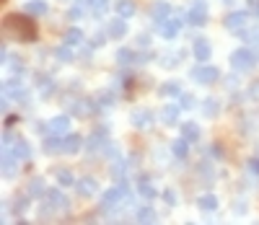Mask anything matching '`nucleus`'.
I'll list each match as a JSON object with an SVG mask.
<instances>
[{"mask_svg":"<svg viewBox=\"0 0 259 225\" xmlns=\"http://www.w3.org/2000/svg\"><path fill=\"white\" fill-rule=\"evenodd\" d=\"M3 176L5 179H13L16 176V155L13 153H3Z\"/></svg>","mask_w":259,"mask_h":225,"instance_id":"obj_16","label":"nucleus"},{"mask_svg":"<svg viewBox=\"0 0 259 225\" xmlns=\"http://www.w3.org/2000/svg\"><path fill=\"white\" fill-rule=\"evenodd\" d=\"M179 93H182L179 83H163L161 86V96H179Z\"/></svg>","mask_w":259,"mask_h":225,"instance_id":"obj_36","label":"nucleus"},{"mask_svg":"<svg viewBox=\"0 0 259 225\" xmlns=\"http://www.w3.org/2000/svg\"><path fill=\"white\" fill-rule=\"evenodd\" d=\"M212 155H218V158L223 155V148H220V145H212Z\"/></svg>","mask_w":259,"mask_h":225,"instance_id":"obj_51","label":"nucleus"},{"mask_svg":"<svg viewBox=\"0 0 259 225\" xmlns=\"http://www.w3.org/2000/svg\"><path fill=\"white\" fill-rule=\"evenodd\" d=\"M3 93H5L8 98L26 101V91L21 88V83H18V81H5V83H3Z\"/></svg>","mask_w":259,"mask_h":225,"instance_id":"obj_9","label":"nucleus"},{"mask_svg":"<svg viewBox=\"0 0 259 225\" xmlns=\"http://www.w3.org/2000/svg\"><path fill=\"white\" fill-rule=\"evenodd\" d=\"M70 111L75 117H88L91 114V109H88V101H75V104L70 106Z\"/></svg>","mask_w":259,"mask_h":225,"instance_id":"obj_32","label":"nucleus"},{"mask_svg":"<svg viewBox=\"0 0 259 225\" xmlns=\"http://www.w3.org/2000/svg\"><path fill=\"white\" fill-rule=\"evenodd\" d=\"M50 130H52V135H67V130H70V119L67 117H54L52 122H50Z\"/></svg>","mask_w":259,"mask_h":225,"instance_id":"obj_14","label":"nucleus"},{"mask_svg":"<svg viewBox=\"0 0 259 225\" xmlns=\"http://www.w3.org/2000/svg\"><path fill=\"white\" fill-rule=\"evenodd\" d=\"M231 65H233L236 73H246V70H252V67L257 65V57H254L252 49H236L231 54Z\"/></svg>","mask_w":259,"mask_h":225,"instance_id":"obj_2","label":"nucleus"},{"mask_svg":"<svg viewBox=\"0 0 259 225\" xmlns=\"http://www.w3.org/2000/svg\"><path fill=\"white\" fill-rule=\"evenodd\" d=\"M252 3H259V0H252Z\"/></svg>","mask_w":259,"mask_h":225,"instance_id":"obj_54","label":"nucleus"},{"mask_svg":"<svg viewBox=\"0 0 259 225\" xmlns=\"http://www.w3.org/2000/svg\"><path fill=\"white\" fill-rule=\"evenodd\" d=\"M111 176H114L117 181H122V179H125V163H122V161H117L114 166H111Z\"/></svg>","mask_w":259,"mask_h":225,"instance_id":"obj_42","label":"nucleus"},{"mask_svg":"<svg viewBox=\"0 0 259 225\" xmlns=\"http://www.w3.org/2000/svg\"><path fill=\"white\" fill-rule=\"evenodd\" d=\"M239 34H241V39H244V42L257 44V47H259V29H241Z\"/></svg>","mask_w":259,"mask_h":225,"instance_id":"obj_31","label":"nucleus"},{"mask_svg":"<svg viewBox=\"0 0 259 225\" xmlns=\"http://www.w3.org/2000/svg\"><path fill=\"white\" fill-rule=\"evenodd\" d=\"M44 192H47V189H44L42 179H31V181H29V197L37 199V197H44Z\"/></svg>","mask_w":259,"mask_h":225,"instance_id":"obj_24","label":"nucleus"},{"mask_svg":"<svg viewBox=\"0 0 259 225\" xmlns=\"http://www.w3.org/2000/svg\"><path fill=\"white\" fill-rule=\"evenodd\" d=\"M192 78L197 83H202V86H210V83H215L220 78V70H218V67H212V65H202V67H195Z\"/></svg>","mask_w":259,"mask_h":225,"instance_id":"obj_4","label":"nucleus"},{"mask_svg":"<svg viewBox=\"0 0 259 225\" xmlns=\"http://www.w3.org/2000/svg\"><path fill=\"white\" fill-rule=\"evenodd\" d=\"M148 42H151V37H148V34H140V37L135 39V44H138V47H143V49L148 47Z\"/></svg>","mask_w":259,"mask_h":225,"instance_id":"obj_45","label":"nucleus"},{"mask_svg":"<svg viewBox=\"0 0 259 225\" xmlns=\"http://www.w3.org/2000/svg\"><path fill=\"white\" fill-rule=\"evenodd\" d=\"M202 114H205V117H215L218 114V101L215 98H205V101H202Z\"/></svg>","mask_w":259,"mask_h":225,"instance_id":"obj_30","label":"nucleus"},{"mask_svg":"<svg viewBox=\"0 0 259 225\" xmlns=\"http://www.w3.org/2000/svg\"><path fill=\"white\" fill-rule=\"evenodd\" d=\"M135 218H138V223H155V220H158V215H155L153 207H140L138 212H135Z\"/></svg>","mask_w":259,"mask_h":225,"instance_id":"obj_21","label":"nucleus"},{"mask_svg":"<svg viewBox=\"0 0 259 225\" xmlns=\"http://www.w3.org/2000/svg\"><path fill=\"white\" fill-rule=\"evenodd\" d=\"M26 205H29V199H26V197H16V199H13L16 212H24V210H26Z\"/></svg>","mask_w":259,"mask_h":225,"instance_id":"obj_44","label":"nucleus"},{"mask_svg":"<svg viewBox=\"0 0 259 225\" xmlns=\"http://www.w3.org/2000/svg\"><path fill=\"white\" fill-rule=\"evenodd\" d=\"M249 171L252 174H259V158H252L249 161Z\"/></svg>","mask_w":259,"mask_h":225,"instance_id":"obj_49","label":"nucleus"},{"mask_svg":"<svg viewBox=\"0 0 259 225\" xmlns=\"http://www.w3.org/2000/svg\"><path fill=\"white\" fill-rule=\"evenodd\" d=\"M223 24H226L228 31H241L246 24H249V16H246L244 10H233V13L226 16V21H223Z\"/></svg>","mask_w":259,"mask_h":225,"instance_id":"obj_6","label":"nucleus"},{"mask_svg":"<svg viewBox=\"0 0 259 225\" xmlns=\"http://www.w3.org/2000/svg\"><path fill=\"white\" fill-rule=\"evenodd\" d=\"M179 109H182V106H163V109H161V119L166 122V125H176Z\"/></svg>","mask_w":259,"mask_h":225,"instance_id":"obj_20","label":"nucleus"},{"mask_svg":"<svg viewBox=\"0 0 259 225\" xmlns=\"http://www.w3.org/2000/svg\"><path fill=\"white\" fill-rule=\"evenodd\" d=\"M249 93H252L254 98H259V81H257V83H252V88H249Z\"/></svg>","mask_w":259,"mask_h":225,"instance_id":"obj_50","label":"nucleus"},{"mask_svg":"<svg viewBox=\"0 0 259 225\" xmlns=\"http://www.w3.org/2000/svg\"><path fill=\"white\" fill-rule=\"evenodd\" d=\"M26 10L31 16H44L47 13V3L44 0H31V3H26Z\"/></svg>","mask_w":259,"mask_h":225,"instance_id":"obj_27","label":"nucleus"},{"mask_svg":"<svg viewBox=\"0 0 259 225\" xmlns=\"http://www.w3.org/2000/svg\"><path fill=\"white\" fill-rule=\"evenodd\" d=\"M254 13H257V16H259V5H257V8H254Z\"/></svg>","mask_w":259,"mask_h":225,"instance_id":"obj_53","label":"nucleus"},{"mask_svg":"<svg viewBox=\"0 0 259 225\" xmlns=\"http://www.w3.org/2000/svg\"><path fill=\"white\" fill-rule=\"evenodd\" d=\"M163 199L168 202V205H176V194L171 192V189H166V192H163Z\"/></svg>","mask_w":259,"mask_h":225,"instance_id":"obj_46","label":"nucleus"},{"mask_svg":"<svg viewBox=\"0 0 259 225\" xmlns=\"http://www.w3.org/2000/svg\"><path fill=\"white\" fill-rule=\"evenodd\" d=\"M138 192H140V194H143L145 199H153V197H155V189H153L151 184H145V181H143V184L138 186Z\"/></svg>","mask_w":259,"mask_h":225,"instance_id":"obj_43","label":"nucleus"},{"mask_svg":"<svg viewBox=\"0 0 259 225\" xmlns=\"http://www.w3.org/2000/svg\"><path fill=\"white\" fill-rule=\"evenodd\" d=\"M101 44H104V34H96L91 39V47H101Z\"/></svg>","mask_w":259,"mask_h":225,"instance_id":"obj_47","label":"nucleus"},{"mask_svg":"<svg viewBox=\"0 0 259 225\" xmlns=\"http://www.w3.org/2000/svg\"><path fill=\"white\" fill-rule=\"evenodd\" d=\"M16 122H18V117H8V119H5V127H10V125H16Z\"/></svg>","mask_w":259,"mask_h":225,"instance_id":"obj_52","label":"nucleus"},{"mask_svg":"<svg viewBox=\"0 0 259 225\" xmlns=\"http://www.w3.org/2000/svg\"><path fill=\"white\" fill-rule=\"evenodd\" d=\"M210 54H212V49H210V42H205V39H197V42H195V57H197L200 62H205V60H210Z\"/></svg>","mask_w":259,"mask_h":225,"instance_id":"obj_15","label":"nucleus"},{"mask_svg":"<svg viewBox=\"0 0 259 225\" xmlns=\"http://www.w3.org/2000/svg\"><path fill=\"white\" fill-rule=\"evenodd\" d=\"M171 150H174V155H176V158H184V155L189 153V140H187V137H179V140H174Z\"/></svg>","mask_w":259,"mask_h":225,"instance_id":"obj_26","label":"nucleus"},{"mask_svg":"<svg viewBox=\"0 0 259 225\" xmlns=\"http://www.w3.org/2000/svg\"><path fill=\"white\" fill-rule=\"evenodd\" d=\"M127 34V24H125V18L117 16L114 21H109V37H114V39H122Z\"/></svg>","mask_w":259,"mask_h":225,"instance_id":"obj_13","label":"nucleus"},{"mask_svg":"<svg viewBox=\"0 0 259 225\" xmlns=\"http://www.w3.org/2000/svg\"><path fill=\"white\" fill-rule=\"evenodd\" d=\"M117 62H119V65H130V62H135V52H130V49H119V52H117Z\"/></svg>","mask_w":259,"mask_h":225,"instance_id":"obj_37","label":"nucleus"},{"mask_svg":"<svg viewBox=\"0 0 259 225\" xmlns=\"http://www.w3.org/2000/svg\"><path fill=\"white\" fill-rule=\"evenodd\" d=\"M54 57H57L60 62H70V60H73L70 44H65V47H57V49H54Z\"/></svg>","mask_w":259,"mask_h":225,"instance_id":"obj_34","label":"nucleus"},{"mask_svg":"<svg viewBox=\"0 0 259 225\" xmlns=\"http://www.w3.org/2000/svg\"><path fill=\"white\" fill-rule=\"evenodd\" d=\"M132 125L138 127V130H151V125H153V114H151V111H145V109L132 111Z\"/></svg>","mask_w":259,"mask_h":225,"instance_id":"obj_8","label":"nucleus"},{"mask_svg":"<svg viewBox=\"0 0 259 225\" xmlns=\"http://www.w3.org/2000/svg\"><path fill=\"white\" fill-rule=\"evenodd\" d=\"M3 62H8V67H10V70H16V73L24 70V65H21V57H10V54H3Z\"/></svg>","mask_w":259,"mask_h":225,"instance_id":"obj_38","label":"nucleus"},{"mask_svg":"<svg viewBox=\"0 0 259 225\" xmlns=\"http://www.w3.org/2000/svg\"><path fill=\"white\" fill-rule=\"evenodd\" d=\"M125 197H127V184L119 181L117 186H111V189H106V192H104V197H101V205H104V210H109V207L119 205Z\"/></svg>","mask_w":259,"mask_h":225,"instance_id":"obj_3","label":"nucleus"},{"mask_svg":"<svg viewBox=\"0 0 259 225\" xmlns=\"http://www.w3.org/2000/svg\"><path fill=\"white\" fill-rule=\"evenodd\" d=\"M151 16H153L155 24H161V21H166L168 16H171V5L163 3V0H158V3L151 5Z\"/></svg>","mask_w":259,"mask_h":225,"instance_id":"obj_10","label":"nucleus"},{"mask_svg":"<svg viewBox=\"0 0 259 225\" xmlns=\"http://www.w3.org/2000/svg\"><path fill=\"white\" fill-rule=\"evenodd\" d=\"M83 42V31L81 29H67L65 34V44H70V47H75V44Z\"/></svg>","mask_w":259,"mask_h":225,"instance_id":"obj_29","label":"nucleus"},{"mask_svg":"<svg viewBox=\"0 0 259 225\" xmlns=\"http://www.w3.org/2000/svg\"><path fill=\"white\" fill-rule=\"evenodd\" d=\"M88 5H91V10H94V13L96 16H101V13H106V0H88Z\"/></svg>","mask_w":259,"mask_h":225,"instance_id":"obj_39","label":"nucleus"},{"mask_svg":"<svg viewBox=\"0 0 259 225\" xmlns=\"http://www.w3.org/2000/svg\"><path fill=\"white\" fill-rule=\"evenodd\" d=\"M81 145H83V140H81V135H65L62 137V153H78L81 150Z\"/></svg>","mask_w":259,"mask_h":225,"instance_id":"obj_12","label":"nucleus"},{"mask_svg":"<svg viewBox=\"0 0 259 225\" xmlns=\"http://www.w3.org/2000/svg\"><path fill=\"white\" fill-rule=\"evenodd\" d=\"M197 205H200L202 212H215V210H218V199L212 197V194H202Z\"/></svg>","mask_w":259,"mask_h":225,"instance_id":"obj_19","label":"nucleus"},{"mask_svg":"<svg viewBox=\"0 0 259 225\" xmlns=\"http://www.w3.org/2000/svg\"><path fill=\"white\" fill-rule=\"evenodd\" d=\"M114 8H117V16H122V18H130L135 13V3H132V0H119Z\"/></svg>","mask_w":259,"mask_h":225,"instance_id":"obj_25","label":"nucleus"},{"mask_svg":"<svg viewBox=\"0 0 259 225\" xmlns=\"http://www.w3.org/2000/svg\"><path fill=\"white\" fill-rule=\"evenodd\" d=\"M184 54L182 52H176V54H166L163 57V67H176V62H182Z\"/></svg>","mask_w":259,"mask_h":225,"instance_id":"obj_41","label":"nucleus"},{"mask_svg":"<svg viewBox=\"0 0 259 225\" xmlns=\"http://www.w3.org/2000/svg\"><path fill=\"white\" fill-rule=\"evenodd\" d=\"M5 31L18 42H37V24H31V18L26 16H18V13L5 16Z\"/></svg>","mask_w":259,"mask_h":225,"instance_id":"obj_1","label":"nucleus"},{"mask_svg":"<svg viewBox=\"0 0 259 225\" xmlns=\"http://www.w3.org/2000/svg\"><path fill=\"white\" fill-rule=\"evenodd\" d=\"M13 155H16V158H29V155H31L29 142L26 140H16L13 142Z\"/></svg>","mask_w":259,"mask_h":225,"instance_id":"obj_28","label":"nucleus"},{"mask_svg":"<svg viewBox=\"0 0 259 225\" xmlns=\"http://www.w3.org/2000/svg\"><path fill=\"white\" fill-rule=\"evenodd\" d=\"M187 21H189L192 26H202V24L207 21V5H205V3H195V8L187 13Z\"/></svg>","mask_w":259,"mask_h":225,"instance_id":"obj_7","label":"nucleus"},{"mask_svg":"<svg viewBox=\"0 0 259 225\" xmlns=\"http://www.w3.org/2000/svg\"><path fill=\"white\" fill-rule=\"evenodd\" d=\"M37 83H39V93L42 96H50L52 93V81L47 75H37Z\"/></svg>","mask_w":259,"mask_h":225,"instance_id":"obj_33","label":"nucleus"},{"mask_svg":"<svg viewBox=\"0 0 259 225\" xmlns=\"http://www.w3.org/2000/svg\"><path fill=\"white\" fill-rule=\"evenodd\" d=\"M182 137H187L189 142L200 140V127L195 125V122H184V125H182Z\"/></svg>","mask_w":259,"mask_h":225,"instance_id":"obj_18","label":"nucleus"},{"mask_svg":"<svg viewBox=\"0 0 259 225\" xmlns=\"http://www.w3.org/2000/svg\"><path fill=\"white\" fill-rule=\"evenodd\" d=\"M184 18H187L184 13H179L176 18H166V21H161V24H158V31L163 34L166 39H174V37H176V31L182 29V21H184Z\"/></svg>","mask_w":259,"mask_h":225,"instance_id":"obj_5","label":"nucleus"},{"mask_svg":"<svg viewBox=\"0 0 259 225\" xmlns=\"http://www.w3.org/2000/svg\"><path fill=\"white\" fill-rule=\"evenodd\" d=\"M75 189H78V194H81V197H91L99 189V184H96V179L86 176V179H78V181H75Z\"/></svg>","mask_w":259,"mask_h":225,"instance_id":"obj_11","label":"nucleus"},{"mask_svg":"<svg viewBox=\"0 0 259 225\" xmlns=\"http://www.w3.org/2000/svg\"><path fill=\"white\" fill-rule=\"evenodd\" d=\"M67 16H70V21H75V18L83 16V10H81V8H70V13H67Z\"/></svg>","mask_w":259,"mask_h":225,"instance_id":"obj_48","label":"nucleus"},{"mask_svg":"<svg viewBox=\"0 0 259 225\" xmlns=\"http://www.w3.org/2000/svg\"><path fill=\"white\" fill-rule=\"evenodd\" d=\"M179 106H182V109H192L195 106V96L192 93H179Z\"/></svg>","mask_w":259,"mask_h":225,"instance_id":"obj_40","label":"nucleus"},{"mask_svg":"<svg viewBox=\"0 0 259 225\" xmlns=\"http://www.w3.org/2000/svg\"><path fill=\"white\" fill-rule=\"evenodd\" d=\"M96 104H99L101 109H109L111 104H114V96H111L109 91H101V93L96 96Z\"/></svg>","mask_w":259,"mask_h":225,"instance_id":"obj_35","label":"nucleus"},{"mask_svg":"<svg viewBox=\"0 0 259 225\" xmlns=\"http://www.w3.org/2000/svg\"><path fill=\"white\" fill-rule=\"evenodd\" d=\"M44 153H62V137L60 135H54V137H50V140H44Z\"/></svg>","mask_w":259,"mask_h":225,"instance_id":"obj_22","label":"nucleus"},{"mask_svg":"<svg viewBox=\"0 0 259 225\" xmlns=\"http://www.w3.org/2000/svg\"><path fill=\"white\" fill-rule=\"evenodd\" d=\"M54 176H57L60 186H73L75 184V179H73V174L67 171V168H54Z\"/></svg>","mask_w":259,"mask_h":225,"instance_id":"obj_23","label":"nucleus"},{"mask_svg":"<svg viewBox=\"0 0 259 225\" xmlns=\"http://www.w3.org/2000/svg\"><path fill=\"white\" fill-rule=\"evenodd\" d=\"M50 202H52V207H60V210L70 207V202H67V197L60 192V189H50Z\"/></svg>","mask_w":259,"mask_h":225,"instance_id":"obj_17","label":"nucleus"}]
</instances>
